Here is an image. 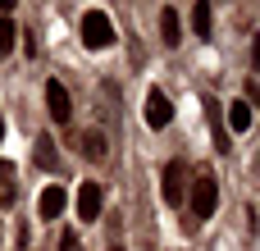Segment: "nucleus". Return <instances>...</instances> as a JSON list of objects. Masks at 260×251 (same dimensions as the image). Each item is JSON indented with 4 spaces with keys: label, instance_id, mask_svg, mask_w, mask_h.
I'll return each instance as SVG.
<instances>
[{
    "label": "nucleus",
    "instance_id": "423d86ee",
    "mask_svg": "<svg viewBox=\"0 0 260 251\" xmlns=\"http://www.w3.org/2000/svg\"><path fill=\"white\" fill-rule=\"evenodd\" d=\"M146 123L151 128H169L174 123V101L155 87V91H146Z\"/></svg>",
    "mask_w": 260,
    "mask_h": 251
},
{
    "label": "nucleus",
    "instance_id": "1a4fd4ad",
    "mask_svg": "<svg viewBox=\"0 0 260 251\" xmlns=\"http://www.w3.org/2000/svg\"><path fill=\"white\" fill-rule=\"evenodd\" d=\"M160 37H165L169 50L183 46V27H178V14H174V9H160Z\"/></svg>",
    "mask_w": 260,
    "mask_h": 251
},
{
    "label": "nucleus",
    "instance_id": "0eeeda50",
    "mask_svg": "<svg viewBox=\"0 0 260 251\" xmlns=\"http://www.w3.org/2000/svg\"><path fill=\"white\" fill-rule=\"evenodd\" d=\"M101 206H105L101 183H82V187H78V215H82V219H101Z\"/></svg>",
    "mask_w": 260,
    "mask_h": 251
},
{
    "label": "nucleus",
    "instance_id": "6ab92c4d",
    "mask_svg": "<svg viewBox=\"0 0 260 251\" xmlns=\"http://www.w3.org/2000/svg\"><path fill=\"white\" fill-rule=\"evenodd\" d=\"M110 251H123V247H110Z\"/></svg>",
    "mask_w": 260,
    "mask_h": 251
},
{
    "label": "nucleus",
    "instance_id": "f257e3e1",
    "mask_svg": "<svg viewBox=\"0 0 260 251\" xmlns=\"http://www.w3.org/2000/svg\"><path fill=\"white\" fill-rule=\"evenodd\" d=\"M110 41H114L110 14H105V9H87V14H82V46H87V50H105Z\"/></svg>",
    "mask_w": 260,
    "mask_h": 251
},
{
    "label": "nucleus",
    "instance_id": "f8f14e48",
    "mask_svg": "<svg viewBox=\"0 0 260 251\" xmlns=\"http://www.w3.org/2000/svg\"><path fill=\"white\" fill-rule=\"evenodd\" d=\"M32 160H37L41 169H55V142H50V137H37V151H32Z\"/></svg>",
    "mask_w": 260,
    "mask_h": 251
},
{
    "label": "nucleus",
    "instance_id": "7ed1b4c3",
    "mask_svg": "<svg viewBox=\"0 0 260 251\" xmlns=\"http://www.w3.org/2000/svg\"><path fill=\"white\" fill-rule=\"evenodd\" d=\"M183 197H187V165L169 160L165 165V206H183Z\"/></svg>",
    "mask_w": 260,
    "mask_h": 251
},
{
    "label": "nucleus",
    "instance_id": "9b49d317",
    "mask_svg": "<svg viewBox=\"0 0 260 251\" xmlns=\"http://www.w3.org/2000/svg\"><path fill=\"white\" fill-rule=\"evenodd\" d=\"M78 151H82L87 160H105V155H110V146H105V133H82V137H78Z\"/></svg>",
    "mask_w": 260,
    "mask_h": 251
},
{
    "label": "nucleus",
    "instance_id": "f03ea898",
    "mask_svg": "<svg viewBox=\"0 0 260 251\" xmlns=\"http://www.w3.org/2000/svg\"><path fill=\"white\" fill-rule=\"evenodd\" d=\"M215 206H219V183H215L210 174H201V178H197V187H192V219H197V224H206V219L215 215Z\"/></svg>",
    "mask_w": 260,
    "mask_h": 251
},
{
    "label": "nucleus",
    "instance_id": "39448f33",
    "mask_svg": "<svg viewBox=\"0 0 260 251\" xmlns=\"http://www.w3.org/2000/svg\"><path fill=\"white\" fill-rule=\"evenodd\" d=\"M46 110H50V119L55 123H69L73 119V101H69V91H64V82H46Z\"/></svg>",
    "mask_w": 260,
    "mask_h": 251
},
{
    "label": "nucleus",
    "instance_id": "6e6552de",
    "mask_svg": "<svg viewBox=\"0 0 260 251\" xmlns=\"http://www.w3.org/2000/svg\"><path fill=\"white\" fill-rule=\"evenodd\" d=\"M64 201H69V197H64V187H59V183H50V187L41 192V201H37V215H41V219H59V215H64Z\"/></svg>",
    "mask_w": 260,
    "mask_h": 251
},
{
    "label": "nucleus",
    "instance_id": "9d476101",
    "mask_svg": "<svg viewBox=\"0 0 260 251\" xmlns=\"http://www.w3.org/2000/svg\"><path fill=\"white\" fill-rule=\"evenodd\" d=\"M224 123H229L233 133H247V128H251V105H247V101H233V105L224 110Z\"/></svg>",
    "mask_w": 260,
    "mask_h": 251
},
{
    "label": "nucleus",
    "instance_id": "4468645a",
    "mask_svg": "<svg viewBox=\"0 0 260 251\" xmlns=\"http://www.w3.org/2000/svg\"><path fill=\"white\" fill-rule=\"evenodd\" d=\"M14 37H18V32H14V23H9V18H0V59L14 50Z\"/></svg>",
    "mask_w": 260,
    "mask_h": 251
},
{
    "label": "nucleus",
    "instance_id": "2eb2a0df",
    "mask_svg": "<svg viewBox=\"0 0 260 251\" xmlns=\"http://www.w3.org/2000/svg\"><path fill=\"white\" fill-rule=\"evenodd\" d=\"M59 251H82L78 247V233H64V238H59Z\"/></svg>",
    "mask_w": 260,
    "mask_h": 251
},
{
    "label": "nucleus",
    "instance_id": "a211bd4d",
    "mask_svg": "<svg viewBox=\"0 0 260 251\" xmlns=\"http://www.w3.org/2000/svg\"><path fill=\"white\" fill-rule=\"evenodd\" d=\"M9 174H14V169H9V165H5V160H0V178H9Z\"/></svg>",
    "mask_w": 260,
    "mask_h": 251
},
{
    "label": "nucleus",
    "instance_id": "f3484780",
    "mask_svg": "<svg viewBox=\"0 0 260 251\" xmlns=\"http://www.w3.org/2000/svg\"><path fill=\"white\" fill-rule=\"evenodd\" d=\"M251 59H256V73H260V37H256V46H251Z\"/></svg>",
    "mask_w": 260,
    "mask_h": 251
},
{
    "label": "nucleus",
    "instance_id": "20e7f679",
    "mask_svg": "<svg viewBox=\"0 0 260 251\" xmlns=\"http://www.w3.org/2000/svg\"><path fill=\"white\" fill-rule=\"evenodd\" d=\"M201 105H206V119H210V133H215V151H219V155H229V151H233V137H229V128H224V105H219L215 96H206Z\"/></svg>",
    "mask_w": 260,
    "mask_h": 251
},
{
    "label": "nucleus",
    "instance_id": "dca6fc26",
    "mask_svg": "<svg viewBox=\"0 0 260 251\" xmlns=\"http://www.w3.org/2000/svg\"><path fill=\"white\" fill-rule=\"evenodd\" d=\"M14 201H18V187H5V192H0V206H5V210H9V206H14Z\"/></svg>",
    "mask_w": 260,
    "mask_h": 251
},
{
    "label": "nucleus",
    "instance_id": "ddd939ff",
    "mask_svg": "<svg viewBox=\"0 0 260 251\" xmlns=\"http://www.w3.org/2000/svg\"><path fill=\"white\" fill-rule=\"evenodd\" d=\"M192 27H197V37H210V5H206V0H197V9H192Z\"/></svg>",
    "mask_w": 260,
    "mask_h": 251
}]
</instances>
